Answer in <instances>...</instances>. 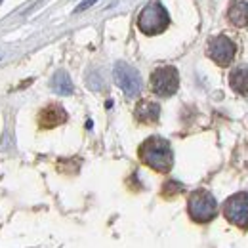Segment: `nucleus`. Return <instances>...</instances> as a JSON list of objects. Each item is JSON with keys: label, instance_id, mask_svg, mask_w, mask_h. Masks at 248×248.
Masks as SVG:
<instances>
[{"label": "nucleus", "instance_id": "obj_7", "mask_svg": "<svg viewBox=\"0 0 248 248\" xmlns=\"http://www.w3.org/2000/svg\"><path fill=\"white\" fill-rule=\"evenodd\" d=\"M113 75H115V82L119 84V88L128 97L140 95V92H141V77L134 67H130L124 62H117L115 69H113Z\"/></svg>", "mask_w": 248, "mask_h": 248}, {"label": "nucleus", "instance_id": "obj_5", "mask_svg": "<svg viewBox=\"0 0 248 248\" xmlns=\"http://www.w3.org/2000/svg\"><path fill=\"white\" fill-rule=\"evenodd\" d=\"M223 216L229 223L248 229V195L235 193L223 202Z\"/></svg>", "mask_w": 248, "mask_h": 248}, {"label": "nucleus", "instance_id": "obj_4", "mask_svg": "<svg viewBox=\"0 0 248 248\" xmlns=\"http://www.w3.org/2000/svg\"><path fill=\"white\" fill-rule=\"evenodd\" d=\"M178 86H180V75H178L176 67L166 65V67H158L153 71V75H151L153 93L160 95V97H170L178 92Z\"/></svg>", "mask_w": 248, "mask_h": 248}, {"label": "nucleus", "instance_id": "obj_11", "mask_svg": "<svg viewBox=\"0 0 248 248\" xmlns=\"http://www.w3.org/2000/svg\"><path fill=\"white\" fill-rule=\"evenodd\" d=\"M229 21L235 27H247L248 25V2L245 0H235L227 12Z\"/></svg>", "mask_w": 248, "mask_h": 248}, {"label": "nucleus", "instance_id": "obj_15", "mask_svg": "<svg viewBox=\"0 0 248 248\" xmlns=\"http://www.w3.org/2000/svg\"><path fill=\"white\" fill-rule=\"evenodd\" d=\"M0 2H2V0H0Z\"/></svg>", "mask_w": 248, "mask_h": 248}, {"label": "nucleus", "instance_id": "obj_13", "mask_svg": "<svg viewBox=\"0 0 248 248\" xmlns=\"http://www.w3.org/2000/svg\"><path fill=\"white\" fill-rule=\"evenodd\" d=\"M184 191V186L180 184V182H176V180H168L164 187H162V197L164 199H172V197H176V195H180Z\"/></svg>", "mask_w": 248, "mask_h": 248}, {"label": "nucleus", "instance_id": "obj_12", "mask_svg": "<svg viewBox=\"0 0 248 248\" xmlns=\"http://www.w3.org/2000/svg\"><path fill=\"white\" fill-rule=\"evenodd\" d=\"M50 86L52 90L60 95H71L73 93V82H71V77L65 73V71H58L52 80H50Z\"/></svg>", "mask_w": 248, "mask_h": 248}, {"label": "nucleus", "instance_id": "obj_9", "mask_svg": "<svg viewBox=\"0 0 248 248\" xmlns=\"http://www.w3.org/2000/svg\"><path fill=\"white\" fill-rule=\"evenodd\" d=\"M134 117L138 119V123L141 124H155L160 117V105L155 101H149V99H143L136 105V111H134Z\"/></svg>", "mask_w": 248, "mask_h": 248}, {"label": "nucleus", "instance_id": "obj_1", "mask_svg": "<svg viewBox=\"0 0 248 248\" xmlns=\"http://www.w3.org/2000/svg\"><path fill=\"white\" fill-rule=\"evenodd\" d=\"M140 158L143 164H147L149 168H153L155 172H160V174L170 172L174 164V153H172L170 143L158 136L147 138L140 145Z\"/></svg>", "mask_w": 248, "mask_h": 248}, {"label": "nucleus", "instance_id": "obj_2", "mask_svg": "<svg viewBox=\"0 0 248 248\" xmlns=\"http://www.w3.org/2000/svg\"><path fill=\"white\" fill-rule=\"evenodd\" d=\"M187 212H189V217L193 221H197V223H208L217 214L216 199L212 197V193H208L204 189H199V191H195V193L189 195Z\"/></svg>", "mask_w": 248, "mask_h": 248}, {"label": "nucleus", "instance_id": "obj_10", "mask_svg": "<svg viewBox=\"0 0 248 248\" xmlns=\"http://www.w3.org/2000/svg\"><path fill=\"white\" fill-rule=\"evenodd\" d=\"M229 84L239 95H248V65H239L231 71Z\"/></svg>", "mask_w": 248, "mask_h": 248}, {"label": "nucleus", "instance_id": "obj_6", "mask_svg": "<svg viewBox=\"0 0 248 248\" xmlns=\"http://www.w3.org/2000/svg\"><path fill=\"white\" fill-rule=\"evenodd\" d=\"M206 54L208 58L214 63H217L219 67H227L231 65V62L235 60V54H237V46L235 42L225 36V34H219L208 40V46H206Z\"/></svg>", "mask_w": 248, "mask_h": 248}, {"label": "nucleus", "instance_id": "obj_8", "mask_svg": "<svg viewBox=\"0 0 248 248\" xmlns=\"http://www.w3.org/2000/svg\"><path fill=\"white\" fill-rule=\"evenodd\" d=\"M67 121V113L62 105L58 103H52L48 107H44L40 113H38V126L48 130V128H56Z\"/></svg>", "mask_w": 248, "mask_h": 248}, {"label": "nucleus", "instance_id": "obj_14", "mask_svg": "<svg viewBox=\"0 0 248 248\" xmlns=\"http://www.w3.org/2000/svg\"><path fill=\"white\" fill-rule=\"evenodd\" d=\"M95 2H97V0H84V2L78 4V8H77L75 12H84V10H88V8H90L92 4H95Z\"/></svg>", "mask_w": 248, "mask_h": 248}, {"label": "nucleus", "instance_id": "obj_3", "mask_svg": "<svg viewBox=\"0 0 248 248\" xmlns=\"http://www.w3.org/2000/svg\"><path fill=\"white\" fill-rule=\"evenodd\" d=\"M170 23V16L166 12V8L160 4V2H153V4H147L140 16H138V27L140 31L147 36H153L162 32Z\"/></svg>", "mask_w": 248, "mask_h": 248}]
</instances>
